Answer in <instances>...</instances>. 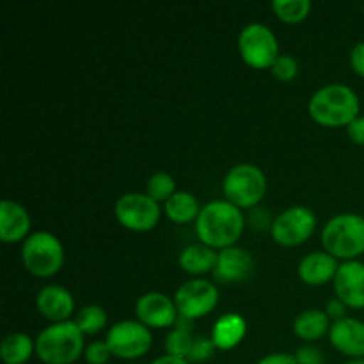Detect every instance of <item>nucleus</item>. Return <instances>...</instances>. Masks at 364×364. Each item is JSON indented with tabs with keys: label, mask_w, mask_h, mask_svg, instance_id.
<instances>
[{
	"label": "nucleus",
	"mask_w": 364,
	"mask_h": 364,
	"mask_svg": "<svg viewBox=\"0 0 364 364\" xmlns=\"http://www.w3.org/2000/svg\"><path fill=\"white\" fill-rule=\"evenodd\" d=\"M245 219L240 208L226 199L212 201L201 208L196 220V235L199 242L215 251L233 247L244 233Z\"/></svg>",
	"instance_id": "obj_1"
},
{
	"label": "nucleus",
	"mask_w": 364,
	"mask_h": 364,
	"mask_svg": "<svg viewBox=\"0 0 364 364\" xmlns=\"http://www.w3.org/2000/svg\"><path fill=\"white\" fill-rule=\"evenodd\" d=\"M361 102L352 87L345 84H329L320 87L309 98L308 112L316 124L326 128H347L359 117Z\"/></svg>",
	"instance_id": "obj_2"
},
{
	"label": "nucleus",
	"mask_w": 364,
	"mask_h": 364,
	"mask_svg": "<svg viewBox=\"0 0 364 364\" xmlns=\"http://www.w3.org/2000/svg\"><path fill=\"white\" fill-rule=\"evenodd\" d=\"M84 352V334L73 320L50 323L36 338V355L43 364H73Z\"/></svg>",
	"instance_id": "obj_3"
},
{
	"label": "nucleus",
	"mask_w": 364,
	"mask_h": 364,
	"mask_svg": "<svg viewBox=\"0 0 364 364\" xmlns=\"http://www.w3.org/2000/svg\"><path fill=\"white\" fill-rule=\"evenodd\" d=\"M323 251L338 262H354L364 255V217L359 213L334 215L322 230Z\"/></svg>",
	"instance_id": "obj_4"
},
{
	"label": "nucleus",
	"mask_w": 364,
	"mask_h": 364,
	"mask_svg": "<svg viewBox=\"0 0 364 364\" xmlns=\"http://www.w3.org/2000/svg\"><path fill=\"white\" fill-rule=\"evenodd\" d=\"M267 176L255 164H238L231 167L223 181V194L228 203L240 210H251L267 194Z\"/></svg>",
	"instance_id": "obj_5"
},
{
	"label": "nucleus",
	"mask_w": 364,
	"mask_h": 364,
	"mask_svg": "<svg viewBox=\"0 0 364 364\" xmlns=\"http://www.w3.org/2000/svg\"><path fill=\"white\" fill-rule=\"evenodd\" d=\"M21 262L34 277H53L64 265V247L55 235L36 231L21 244Z\"/></svg>",
	"instance_id": "obj_6"
},
{
	"label": "nucleus",
	"mask_w": 364,
	"mask_h": 364,
	"mask_svg": "<svg viewBox=\"0 0 364 364\" xmlns=\"http://www.w3.org/2000/svg\"><path fill=\"white\" fill-rule=\"evenodd\" d=\"M238 53L252 70H270L279 59V41L263 23H249L238 34Z\"/></svg>",
	"instance_id": "obj_7"
},
{
	"label": "nucleus",
	"mask_w": 364,
	"mask_h": 364,
	"mask_svg": "<svg viewBox=\"0 0 364 364\" xmlns=\"http://www.w3.org/2000/svg\"><path fill=\"white\" fill-rule=\"evenodd\" d=\"M164 208L153 201L148 194L142 192H128L123 194L114 205L116 220L128 231L134 233H148L160 223Z\"/></svg>",
	"instance_id": "obj_8"
},
{
	"label": "nucleus",
	"mask_w": 364,
	"mask_h": 364,
	"mask_svg": "<svg viewBox=\"0 0 364 364\" xmlns=\"http://www.w3.org/2000/svg\"><path fill=\"white\" fill-rule=\"evenodd\" d=\"M114 358L123 361H135L149 352L153 345L151 329L139 320H121L114 323L105 336Z\"/></svg>",
	"instance_id": "obj_9"
},
{
	"label": "nucleus",
	"mask_w": 364,
	"mask_h": 364,
	"mask_svg": "<svg viewBox=\"0 0 364 364\" xmlns=\"http://www.w3.org/2000/svg\"><path fill=\"white\" fill-rule=\"evenodd\" d=\"M316 230L315 212L308 206H291L281 212L270 224V235L281 247H299Z\"/></svg>",
	"instance_id": "obj_10"
},
{
	"label": "nucleus",
	"mask_w": 364,
	"mask_h": 364,
	"mask_svg": "<svg viewBox=\"0 0 364 364\" xmlns=\"http://www.w3.org/2000/svg\"><path fill=\"white\" fill-rule=\"evenodd\" d=\"M174 302L180 316L194 320L205 318L219 304V290L215 284L203 277H192L185 281L174 294Z\"/></svg>",
	"instance_id": "obj_11"
},
{
	"label": "nucleus",
	"mask_w": 364,
	"mask_h": 364,
	"mask_svg": "<svg viewBox=\"0 0 364 364\" xmlns=\"http://www.w3.org/2000/svg\"><path fill=\"white\" fill-rule=\"evenodd\" d=\"M135 316L148 329H171L176 326L180 313L176 302L169 295L149 291L141 295L135 302Z\"/></svg>",
	"instance_id": "obj_12"
},
{
	"label": "nucleus",
	"mask_w": 364,
	"mask_h": 364,
	"mask_svg": "<svg viewBox=\"0 0 364 364\" xmlns=\"http://www.w3.org/2000/svg\"><path fill=\"white\" fill-rule=\"evenodd\" d=\"M334 294L347 308L364 309V263L341 262L333 281Z\"/></svg>",
	"instance_id": "obj_13"
},
{
	"label": "nucleus",
	"mask_w": 364,
	"mask_h": 364,
	"mask_svg": "<svg viewBox=\"0 0 364 364\" xmlns=\"http://www.w3.org/2000/svg\"><path fill=\"white\" fill-rule=\"evenodd\" d=\"M36 308L39 315L52 323L70 322L75 313V299L70 290L59 284H48L36 295Z\"/></svg>",
	"instance_id": "obj_14"
},
{
	"label": "nucleus",
	"mask_w": 364,
	"mask_h": 364,
	"mask_svg": "<svg viewBox=\"0 0 364 364\" xmlns=\"http://www.w3.org/2000/svg\"><path fill=\"white\" fill-rule=\"evenodd\" d=\"M329 341L340 354L348 359H364V322L358 318H345L333 322Z\"/></svg>",
	"instance_id": "obj_15"
},
{
	"label": "nucleus",
	"mask_w": 364,
	"mask_h": 364,
	"mask_svg": "<svg viewBox=\"0 0 364 364\" xmlns=\"http://www.w3.org/2000/svg\"><path fill=\"white\" fill-rule=\"evenodd\" d=\"M31 213L20 203L4 199L0 203V240L4 244H23L31 237Z\"/></svg>",
	"instance_id": "obj_16"
},
{
	"label": "nucleus",
	"mask_w": 364,
	"mask_h": 364,
	"mask_svg": "<svg viewBox=\"0 0 364 364\" xmlns=\"http://www.w3.org/2000/svg\"><path fill=\"white\" fill-rule=\"evenodd\" d=\"M252 269H255V259H252V256L245 249L233 245V247L219 251V258H217L213 276L220 283H242V281H245L251 276Z\"/></svg>",
	"instance_id": "obj_17"
},
{
	"label": "nucleus",
	"mask_w": 364,
	"mask_h": 364,
	"mask_svg": "<svg viewBox=\"0 0 364 364\" xmlns=\"http://www.w3.org/2000/svg\"><path fill=\"white\" fill-rule=\"evenodd\" d=\"M340 262L326 251H315L306 255L299 262V279L308 287H323L336 277Z\"/></svg>",
	"instance_id": "obj_18"
},
{
	"label": "nucleus",
	"mask_w": 364,
	"mask_h": 364,
	"mask_svg": "<svg viewBox=\"0 0 364 364\" xmlns=\"http://www.w3.org/2000/svg\"><path fill=\"white\" fill-rule=\"evenodd\" d=\"M247 334V322L238 313H226L213 323L212 340L217 350L230 352L244 341Z\"/></svg>",
	"instance_id": "obj_19"
},
{
	"label": "nucleus",
	"mask_w": 364,
	"mask_h": 364,
	"mask_svg": "<svg viewBox=\"0 0 364 364\" xmlns=\"http://www.w3.org/2000/svg\"><path fill=\"white\" fill-rule=\"evenodd\" d=\"M217 258H219V252L215 249L199 242V244L187 245L178 256V263L188 276L201 277L215 270Z\"/></svg>",
	"instance_id": "obj_20"
},
{
	"label": "nucleus",
	"mask_w": 364,
	"mask_h": 364,
	"mask_svg": "<svg viewBox=\"0 0 364 364\" xmlns=\"http://www.w3.org/2000/svg\"><path fill=\"white\" fill-rule=\"evenodd\" d=\"M331 318L323 309H306L294 320V334L302 341H316L329 334Z\"/></svg>",
	"instance_id": "obj_21"
},
{
	"label": "nucleus",
	"mask_w": 364,
	"mask_h": 364,
	"mask_svg": "<svg viewBox=\"0 0 364 364\" xmlns=\"http://www.w3.org/2000/svg\"><path fill=\"white\" fill-rule=\"evenodd\" d=\"M201 213L198 198L191 192L178 191L169 201L164 203V215L174 224H188L196 223Z\"/></svg>",
	"instance_id": "obj_22"
},
{
	"label": "nucleus",
	"mask_w": 364,
	"mask_h": 364,
	"mask_svg": "<svg viewBox=\"0 0 364 364\" xmlns=\"http://www.w3.org/2000/svg\"><path fill=\"white\" fill-rule=\"evenodd\" d=\"M36 354V340L25 333H11L0 343V359L4 364H25Z\"/></svg>",
	"instance_id": "obj_23"
},
{
	"label": "nucleus",
	"mask_w": 364,
	"mask_h": 364,
	"mask_svg": "<svg viewBox=\"0 0 364 364\" xmlns=\"http://www.w3.org/2000/svg\"><path fill=\"white\" fill-rule=\"evenodd\" d=\"M196 338L192 336V322L191 320L180 316L176 322V326L167 333L166 336V354L174 355V358L187 359L191 358L192 347H194Z\"/></svg>",
	"instance_id": "obj_24"
},
{
	"label": "nucleus",
	"mask_w": 364,
	"mask_h": 364,
	"mask_svg": "<svg viewBox=\"0 0 364 364\" xmlns=\"http://www.w3.org/2000/svg\"><path fill=\"white\" fill-rule=\"evenodd\" d=\"M73 322L77 323V327L82 331L84 336H95V334L102 333V331L105 329L107 322H109V316H107V311L102 306L89 304L84 306V308L75 315Z\"/></svg>",
	"instance_id": "obj_25"
},
{
	"label": "nucleus",
	"mask_w": 364,
	"mask_h": 364,
	"mask_svg": "<svg viewBox=\"0 0 364 364\" xmlns=\"http://www.w3.org/2000/svg\"><path fill=\"white\" fill-rule=\"evenodd\" d=\"M272 11L283 23L297 25L309 16L311 2L309 0H274Z\"/></svg>",
	"instance_id": "obj_26"
},
{
	"label": "nucleus",
	"mask_w": 364,
	"mask_h": 364,
	"mask_svg": "<svg viewBox=\"0 0 364 364\" xmlns=\"http://www.w3.org/2000/svg\"><path fill=\"white\" fill-rule=\"evenodd\" d=\"M176 192L178 191H176V181H174V178L171 176V174L162 173V171H160V173L151 174L148 183H146V194H148L153 201L159 203V205L160 203L169 201Z\"/></svg>",
	"instance_id": "obj_27"
},
{
	"label": "nucleus",
	"mask_w": 364,
	"mask_h": 364,
	"mask_svg": "<svg viewBox=\"0 0 364 364\" xmlns=\"http://www.w3.org/2000/svg\"><path fill=\"white\" fill-rule=\"evenodd\" d=\"M270 71L279 82H291L299 75V63L295 60V57L281 53L279 59L270 68Z\"/></svg>",
	"instance_id": "obj_28"
},
{
	"label": "nucleus",
	"mask_w": 364,
	"mask_h": 364,
	"mask_svg": "<svg viewBox=\"0 0 364 364\" xmlns=\"http://www.w3.org/2000/svg\"><path fill=\"white\" fill-rule=\"evenodd\" d=\"M110 358H114V355L105 340L91 341V343L85 347L84 359L87 364H107L110 361Z\"/></svg>",
	"instance_id": "obj_29"
},
{
	"label": "nucleus",
	"mask_w": 364,
	"mask_h": 364,
	"mask_svg": "<svg viewBox=\"0 0 364 364\" xmlns=\"http://www.w3.org/2000/svg\"><path fill=\"white\" fill-rule=\"evenodd\" d=\"M215 345H213L212 338H196L194 347H192L191 358L188 361L192 363H206L208 359L213 358V352H215Z\"/></svg>",
	"instance_id": "obj_30"
},
{
	"label": "nucleus",
	"mask_w": 364,
	"mask_h": 364,
	"mask_svg": "<svg viewBox=\"0 0 364 364\" xmlns=\"http://www.w3.org/2000/svg\"><path fill=\"white\" fill-rule=\"evenodd\" d=\"M295 359H297L299 364H323L322 352L316 347H311V345H304V347H299L297 352H295Z\"/></svg>",
	"instance_id": "obj_31"
},
{
	"label": "nucleus",
	"mask_w": 364,
	"mask_h": 364,
	"mask_svg": "<svg viewBox=\"0 0 364 364\" xmlns=\"http://www.w3.org/2000/svg\"><path fill=\"white\" fill-rule=\"evenodd\" d=\"M348 63H350L352 71H354L358 77L364 78V41L355 43L350 50V55H348Z\"/></svg>",
	"instance_id": "obj_32"
},
{
	"label": "nucleus",
	"mask_w": 364,
	"mask_h": 364,
	"mask_svg": "<svg viewBox=\"0 0 364 364\" xmlns=\"http://www.w3.org/2000/svg\"><path fill=\"white\" fill-rule=\"evenodd\" d=\"M347 135L355 146H364V116L355 117L347 127Z\"/></svg>",
	"instance_id": "obj_33"
},
{
	"label": "nucleus",
	"mask_w": 364,
	"mask_h": 364,
	"mask_svg": "<svg viewBox=\"0 0 364 364\" xmlns=\"http://www.w3.org/2000/svg\"><path fill=\"white\" fill-rule=\"evenodd\" d=\"M323 311L327 313V316H329L333 322H338V320L345 318V313H347V306L343 304V302L340 301V299H331V301H327L326 308H323Z\"/></svg>",
	"instance_id": "obj_34"
},
{
	"label": "nucleus",
	"mask_w": 364,
	"mask_h": 364,
	"mask_svg": "<svg viewBox=\"0 0 364 364\" xmlns=\"http://www.w3.org/2000/svg\"><path fill=\"white\" fill-rule=\"evenodd\" d=\"M258 364H299L294 354H287V352H276V354H269L262 358Z\"/></svg>",
	"instance_id": "obj_35"
},
{
	"label": "nucleus",
	"mask_w": 364,
	"mask_h": 364,
	"mask_svg": "<svg viewBox=\"0 0 364 364\" xmlns=\"http://www.w3.org/2000/svg\"><path fill=\"white\" fill-rule=\"evenodd\" d=\"M151 364H191L187 361V359H180V358H174V355H160V358H156L155 361Z\"/></svg>",
	"instance_id": "obj_36"
},
{
	"label": "nucleus",
	"mask_w": 364,
	"mask_h": 364,
	"mask_svg": "<svg viewBox=\"0 0 364 364\" xmlns=\"http://www.w3.org/2000/svg\"><path fill=\"white\" fill-rule=\"evenodd\" d=\"M345 364H364V359H348Z\"/></svg>",
	"instance_id": "obj_37"
},
{
	"label": "nucleus",
	"mask_w": 364,
	"mask_h": 364,
	"mask_svg": "<svg viewBox=\"0 0 364 364\" xmlns=\"http://www.w3.org/2000/svg\"><path fill=\"white\" fill-rule=\"evenodd\" d=\"M363 16H364V6H363Z\"/></svg>",
	"instance_id": "obj_38"
}]
</instances>
